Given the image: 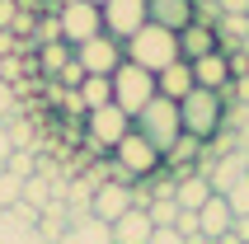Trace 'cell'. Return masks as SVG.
Instances as JSON below:
<instances>
[{
    "label": "cell",
    "instance_id": "obj_1",
    "mask_svg": "<svg viewBox=\"0 0 249 244\" xmlns=\"http://www.w3.org/2000/svg\"><path fill=\"white\" fill-rule=\"evenodd\" d=\"M123 56L132 61V66L160 75L165 66H174V61H179V33H169V28H160V24H146L137 38L123 42Z\"/></svg>",
    "mask_w": 249,
    "mask_h": 244
},
{
    "label": "cell",
    "instance_id": "obj_2",
    "mask_svg": "<svg viewBox=\"0 0 249 244\" xmlns=\"http://www.w3.org/2000/svg\"><path fill=\"white\" fill-rule=\"evenodd\" d=\"M226 94H216V89H193L188 99H179V122L183 132L197 136V141H212L216 132H226Z\"/></svg>",
    "mask_w": 249,
    "mask_h": 244
},
{
    "label": "cell",
    "instance_id": "obj_3",
    "mask_svg": "<svg viewBox=\"0 0 249 244\" xmlns=\"http://www.w3.org/2000/svg\"><path fill=\"white\" fill-rule=\"evenodd\" d=\"M132 132H141V136H146V141H151L155 150H160V155H165V150H169V146H174V141L183 136L179 104H174V99H160V94H155L151 104H146V108H141L137 118H132Z\"/></svg>",
    "mask_w": 249,
    "mask_h": 244
},
{
    "label": "cell",
    "instance_id": "obj_4",
    "mask_svg": "<svg viewBox=\"0 0 249 244\" xmlns=\"http://www.w3.org/2000/svg\"><path fill=\"white\" fill-rule=\"evenodd\" d=\"M132 132V118H127L118 104H104V108H89L85 113V146L94 155H113V146Z\"/></svg>",
    "mask_w": 249,
    "mask_h": 244
},
{
    "label": "cell",
    "instance_id": "obj_5",
    "mask_svg": "<svg viewBox=\"0 0 249 244\" xmlns=\"http://www.w3.org/2000/svg\"><path fill=\"white\" fill-rule=\"evenodd\" d=\"M151 99H155V75L151 70L132 66V61H123V66L113 70V104H118L127 118H137Z\"/></svg>",
    "mask_w": 249,
    "mask_h": 244
},
{
    "label": "cell",
    "instance_id": "obj_6",
    "mask_svg": "<svg viewBox=\"0 0 249 244\" xmlns=\"http://www.w3.org/2000/svg\"><path fill=\"white\" fill-rule=\"evenodd\" d=\"M56 24H61V42H66V47H80V42L104 33V14H99V5H89V0H75L66 10H56Z\"/></svg>",
    "mask_w": 249,
    "mask_h": 244
},
{
    "label": "cell",
    "instance_id": "obj_7",
    "mask_svg": "<svg viewBox=\"0 0 249 244\" xmlns=\"http://www.w3.org/2000/svg\"><path fill=\"white\" fill-rule=\"evenodd\" d=\"M71 52H75V61H80L85 75H108V80H113V70L127 61V56H123V42L108 38V33H99V38L80 42V47H71Z\"/></svg>",
    "mask_w": 249,
    "mask_h": 244
},
{
    "label": "cell",
    "instance_id": "obj_8",
    "mask_svg": "<svg viewBox=\"0 0 249 244\" xmlns=\"http://www.w3.org/2000/svg\"><path fill=\"white\" fill-rule=\"evenodd\" d=\"M99 14H104V33L118 38V42L137 38L141 28H146V0H104Z\"/></svg>",
    "mask_w": 249,
    "mask_h": 244
},
{
    "label": "cell",
    "instance_id": "obj_9",
    "mask_svg": "<svg viewBox=\"0 0 249 244\" xmlns=\"http://www.w3.org/2000/svg\"><path fill=\"white\" fill-rule=\"evenodd\" d=\"M127 211H132V188H127V183H99L94 188V202H89V216H99L104 221V226H113V221L118 216H127Z\"/></svg>",
    "mask_w": 249,
    "mask_h": 244
},
{
    "label": "cell",
    "instance_id": "obj_10",
    "mask_svg": "<svg viewBox=\"0 0 249 244\" xmlns=\"http://www.w3.org/2000/svg\"><path fill=\"white\" fill-rule=\"evenodd\" d=\"M146 24L183 33V28L193 24V0H146Z\"/></svg>",
    "mask_w": 249,
    "mask_h": 244
},
{
    "label": "cell",
    "instance_id": "obj_11",
    "mask_svg": "<svg viewBox=\"0 0 249 244\" xmlns=\"http://www.w3.org/2000/svg\"><path fill=\"white\" fill-rule=\"evenodd\" d=\"M188 66H193V85L197 89H216V94L231 89V56L226 52H212V56H202V61H188Z\"/></svg>",
    "mask_w": 249,
    "mask_h": 244
},
{
    "label": "cell",
    "instance_id": "obj_12",
    "mask_svg": "<svg viewBox=\"0 0 249 244\" xmlns=\"http://www.w3.org/2000/svg\"><path fill=\"white\" fill-rule=\"evenodd\" d=\"M245 174H249V150H231V155H221V160L207 169V183H212V192H221V197H226Z\"/></svg>",
    "mask_w": 249,
    "mask_h": 244
},
{
    "label": "cell",
    "instance_id": "obj_13",
    "mask_svg": "<svg viewBox=\"0 0 249 244\" xmlns=\"http://www.w3.org/2000/svg\"><path fill=\"white\" fill-rule=\"evenodd\" d=\"M221 52V38H216V28L207 24H188L179 33V61H202V56Z\"/></svg>",
    "mask_w": 249,
    "mask_h": 244
},
{
    "label": "cell",
    "instance_id": "obj_14",
    "mask_svg": "<svg viewBox=\"0 0 249 244\" xmlns=\"http://www.w3.org/2000/svg\"><path fill=\"white\" fill-rule=\"evenodd\" d=\"M193 89L197 85H193V66H188V61H174V66H165L155 75V94L160 99H174V104H179V99H188Z\"/></svg>",
    "mask_w": 249,
    "mask_h": 244
},
{
    "label": "cell",
    "instance_id": "obj_15",
    "mask_svg": "<svg viewBox=\"0 0 249 244\" xmlns=\"http://www.w3.org/2000/svg\"><path fill=\"white\" fill-rule=\"evenodd\" d=\"M197 226H202V235L207 240H221V235H231V226H235V211H231V202H226L221 192H212L207 207L197 211Z\"/></svg>",
    "mask_w": 249,
    "mask_h": 244
},
{
    "label": "cell",
    "instance_id": "obj_16",
    "mask_svg": "<svg viewBox=\"0 0 249 244\" xmlns=\"http://www.w3.org/2000/svg\"><path fill=\"white\" fill-rule=\"evenodd\" d=\"M56 244H113V226H104L99 216H80V221H66V230Z\"/></svg>",
    "mask_w": 249,
    "mask_h": 244
},
{
    "label": "cell",
    "instance_id": "obj_17",
    "mask_svg": "<svg viewBox=\"0 0 249 244\" xmlns=\"http://www.w3.org/2000/svg\"><path fill=\"white\" fill-rule=\"evenodd\" d=\"M151 235H155V226L141 207H132L127 216L113 221V244H151Z\"/></svg>",
    "mask_w": 249,
    "mask_h": 244
},
{
    "label": "cell",
    "instance_id": "obj_18",
    "mask_svg": "<svg viewBox=\"0 0 249 244\" xmlns=\"http://www.w3.org/2000/svg\"><path fill=\"white\" fill-rule=\"evenodd\" d=\"M0 244H47V240L38 235V226H28V221H19L14 211L0 207Z\"/></svg>",
    "mask_w": 249,
    "mask_h": 244
},
{
    "label": "cell",
    "instance_id": "obj_19",
    "mask_svg": "<svg viewBox=\"0 0 249 244\" xmlns=\"http://www.w3.org/2000/svg\"><path fill=\"white\" fill-rule=\"evenodd\" d=\"M207 197H212V183H207L202 174L183 178V183H179V192H174V202H179V211H202V207H207Z\"/></svg>",
    "mask_w": 249,
    "mask_h": 244
},
{
    "label": "cell",
    "instance_id": "obj_20",
    "mask_svg": "<svg viewBox=\"0 0 249 244\" xmlns=\"http://www.w3.org/2000/svg\"><path fill=\"white\" fill-rule=\"evenodd\" d=\"M75 94H80L85 113H89V108H104V104H113V80H108V75H85Z\"/></svg>",
    "mask_w": 249,
    "mask_h": 244
},
{
    "label": "cell",
    "instance_id": "obj_21",
    "mask_svg": "<svg viewBox=\"0 0 249 244\" xmlns=\"http://www.w3.org/2000/svg\"><path fill=\"white\" fill-rule=\"evenodd\" d=\"M66 61H71V47H66V42H47V47L38 52V70H42V75H52V80L61 75Z\"/></svg>",
    "mask_w": 249,
    "mask_h": 244
},
{
    "label": "cell",
    "instance_id": "obj_22",
    "mask_svg": "<svg viewBox=\"0 0 249 244\" xmlns=\"http://www.w3.org/2000/svg\"><path fill=\"white\" fill-rule=\"evenodd\" d=\"M24 202L42 211V207L52 202V178H47V174H33V178H24Z\"/></svg>",
    "mask_w": 249,
    "mask_h": 244
},
{
    "label": "cell",
    "instance_id": "obj_23",
    "mask_svg": "<svg viewBox=\"0 0 249 244\" xmlns=\"http://www.w3.org/2000/svg\"><path fill=\"white\" fill-rule=\"evenodd\" d=\"M146 216H151L155 230H165V226H174V221H179V202H174V197H155V202L146 207Z\"/></svg>",
    "mask_w": 249,
    "mask_h": 244
},
{
    "label": "cell",
    "instance_id": "obj_24",
    "mask_svg": "<svg viewBox=\"0 0 249 244\" xmlns=\"http://www.w3.org/2000/svg\"><path fill=\"white\" fill-rule=\"evenodd\" d=\"M19 197H24V178H14L10 169H0V207L10 211V207L19 202Z\"/></svg>",
    "mask_w": 249,
    "mask_h": 244
},
{
    "label": "cell",
    "instance_id": "obj_25",
    "mask_svg": "<svg viewBox=\"0 0 249 244\" xmlns=\"http://www.w3.org/2000/svg\"><path fill=\"white\" fill-rule=\"evenodd\" d=\"M5 169H10L14 178H33L38 174V160H33V150H14L10 160H5Z\"/></svg>",
    "mask_w": 249,
    "mask_h": 244
},
{
    "label": "cell",
    "instance_id": "obj_26",
    "mask_svg": "<svg viewBox=\"0 0 249 244\" xmlns=\"http://www.w3.org/2000/svg\"><path fill=\"white\" fill-rule=\"evenodd\" d=\"M226 202H231V211H235V221H240V216H249V174L240 178V183H235L231 192H226Z\"/></svg>",
    "mask_w": 249,
    "mask_h": 244
},
{
    "label": "cell",
    "instance_id": "obj_27",
    "mask_svg": "<svg viewBox=\"0 0 249 244\" xmlns=\"http://www.w3.org/2000/svg\"><path fill=\"white\" fill-rule=\"evenodd\" d=\"M193 24L216 28V24H221V5H216V0H197V5H193Z\"/></svg>",
    "mask_w": 249,
    "mask_h": 244
},
{
    "label": "cell",
    "instance_id": "obj_28",
    "mask_svg": "<svg viewBox=\"0 0 249 244\" xmlns=\"http://www.w3.org/2000/svg\"><path fill=\"white\" fill-rule=\"evenodd\" d=\"M80 80H85V70H80V61H75V52H71V61L61 66V75H56V85H61V89H80Z\"/></svg>",
    "mask_w": 249,
    "mask_h": 244
},
{
    "label": "cell",
    "instance_id": "obj_29",
    "mask_svg": "<svg viewBox=\"0 0 249 244\" xmlns=\"http://www.w3.org/2000/svg\"><path fill=\"white\" fill-rule=\"evenodd\" d=\"M14 113H19V94H14V85H5V80H0V122H5V118H14Z\"/></svg>",
    "mask_w": 249,
    "mask_h": 244
},
{
    "label": "cell",
    "instance_id": "obj_30",
    "mask_svg": "<svg viewBox=\"0 0 249 244\" xmlns=\"http://www.w3.org/2000/svg\"><path fill=\"white\" fill-rule=\"evenodd\" d=\"M174 230H179L183 240H197V235H202V226H197V211H179V221H174Z\"/></svg>",
    "mask_w": 249,
    "mask_h": 244
},
{
    "label": "cell",
    "instance_id": "obj_31",
    "mask_svg": "<svg viewBox=\"0 0 249 244\" xmlns=\"http://www.w3.org/2000/svg\"><path fill=\"white\" fill-rule=\"evenodd\" d=\"M151 244H183V235L174 230V226H165V230H155V235H151Z\"/></svg>",
    "mask_w": 249,
    "mask_h": 244
},
{
    "label": "cell",
    "instance_id": "obj_32",
    "mask_svg": "<svg viewBox=\"0 0 249 244\" xmlns=\"http://www.w3.org/2000/svg\"><path fill=\"white\" fill-rule=\"evenodd\" d=\"M14 14H19V0H0V28H10Z\"/></svg>",
    "mask_w": 249,
    "mask_h": 244
},
{
    "label": "cell",
    "instance_id": "obj_33",
    "mask_svg": "<svg viewBox=\"0 0 249 244\" xmlns=\"http://www.w3.org/2000/svg\"><path fill=\"white\" fill-rule=\"evenodd\" d=\"M221 14H249V0H216Z\"/></svg>",
    "mask_w": 249,
    "mask_h": 244
},
{
    "label": "cell",
    "instance_id": "obj_34",
    "mask_svg": "<svg viewBox=\"0 0 249 244\" xmlns=\"http://www.w3.org/2000/svg\"><path fill=\"white\" fill-rule=\"evenodd\" d=\"M10 155H14V146H10V132H5V127H0V164L10 160Z\"/></svg>",
    "mask_w": 249,
    "mask_h": 244
},
{
    "label": "cell",
    "instance_id": "obj_35",
    "mask_svg": "<svg viewBox=\"0 0 249 244\" xmlns=\"http://www.w3.org/2000/svg\"><path fill=\"white\" fill-rule=\"evenodd\" d=\"M216 244H245V240H240V235L231 230V235H221V240H216Z\"/></svg>",
    "mask_w": 249,
    "mask_h": 244
},
{
    "label": "cell",
    "instance_id": "obj_36",
    "mask_svg": "<svg viewBox=\"0 0 249 244\" xmlns=\"http://www.w3.org/2000/svg\"><path fill=\"white\" fill-rule=\"evenodd\" d=\"M52 5H56V10H66V5H75V0H52Z\"/></svg>",
    "mask_w": 249,
    "mask_h": 244
},
{
    "label": "cell",
    "instance_id": "obj_37",
    "mask_svg": "<svg viewBox=\"0 0 249 244\" xmlns=\"http://www.w3.org/2000/svg\"><path fill=\"white\" fill-rule=\"evenodd\" d=\"M89 5H104V0H89Z\"/></svg>",
    "mask_w": 249,
    "mask_h": 244
},
{
    "label": "cell",
    "instance_id": "obj_38",
    "mask_svg": "<svg viewBox=\"0 0 249 244\" xmlns=\"http://www.w3.org/2000/svg\"><path fill=\"white\" fill-rule=\"evenodd\" d=\"M193 5H197V0H193Z\"/></svg>",
    "mask_w": 249,
    "mask_h": 244
},
{
    "label": "cell",
    "instance_id": "obj_39",
    "mask_svg": "<svg viewBox=\"0 0 249 244\" xmlns=\"http://www.w3.org/2000/svg\"><path fill=\"white\" fill-rule=\"evenodd\" d=\"M245 108H249V104H245Z\"/></svg>",
    "mask_w": 249,
    "mask_h": 244
}]
</instances>
